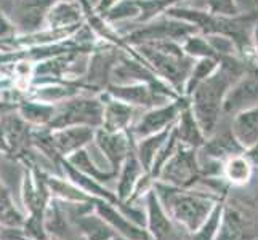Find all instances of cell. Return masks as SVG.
<instances>
[{
	"mask_svg": "<svg viewBox=\"0 0 258 240\" xmlns=\"http://www.w3.org/2000/svg\"><path fill=\"white\" fill-rule=\"evenodd\" d=\"M256 58H258V56H256Z\"/></svg>",
	"mask_w": 258,
	"mask_h": 240,
	"instance_id": "39",
	"label": "cell"
},
{
	"mask_svg": "<svg viewBox=\"0 0 258 240\" xmlns=\"http://www.w3.org/2000/svg\"><path fill=\"white\" fill-rule=\"evenodd\" d=\"M172 128H165L162 131L156 133V135H151V136H146V138H141L135 143V154L138 157V160L143 165L145 170L149 173L151 168H153V164H154V158L156 155L159 154V150L164 146V143L168 139L172 133Z\"/></svg>",
	"mask_w": 258,
	"mask_h": 240,
	"instance_id": "21",
	"label": "cell"
},
{
	"mask_svg": "<svg viewBox=\"0 0 258 240\" xmlns=\"http://www.w3.org/2000/svg\"><path fill=\"white\" fill-rule=\"evenodd\" d=\"M153 189L156 191L167 215L188 234L199 230L212 215L213 208L221 202L220 195L175 188L162 181H156Z\"/></svg>",
	"mask_w": 258,
	"mask_h": 240,
	"instance_id": "2",
	"label": "cell"
},
{
	"mask_svg": "<svg viewBox=\"0 0 258 240\" xmlns=\"http://www.w3.org/2000/svg\"><path fill=\"white\" fill-rule=\"evenodd\" d=\"M253 165L244 154L229 157L223 165V178L233 186H244L252 180Z\"/></svg>",
	"mask_w": 258,
	"mask_h": 240,
	"instance_id": "24",
	"label": "cell"
},
{
	"mask_svg": "<svg viewBox=\"0 0 258 240\" xmlns=\"http://www.w3.org/2000/svg\"><path fill=\"white\" fill-rule=\"evenodd\" d=\"M93 208L96 210V215H100L115 230V234H120L130 240H143L145 235L148 234V230L145 227L135 224L117 207L111 205L109 202L101 199H93Z\"/></svg>",
	"mask_w": 258,
	"mask_h": 240,
	"instance_id": "14",
	"label": "cell"
},
{
	"mask_svg": "<svg viewBox=\"0 0 258 240\" xmlns=\"http://www.w3.org/2000/svg\"><path fill=\"white\" fill-rule=\"evenodd\" d=\"M175 131L183 146H188L198 150L206 144V141H207L206 133L202 131L199 122L196 120L189 106L181 111L180 117H178L175 123Z\"/></svg>",
	"mask_w": 258,
	"mask_h": 240,
	"instance_id": "20",
	"label": "cell"
},
{
	"mask_svg": "<svg viewBox=\"0 0 258 240\" xmlns=\"http://www.w3.org/2000/svg\"><path fill=\"white\" fill-rule=\"evenodd\" d=\"M96 130L90 127H66L50 130L45 136H39V147L45 152H53L56 157L68 158L74 152L85 149L95 143Z\"/></svg>",
	"mask_w": 258,
	"mask_h": 240,
	"instance_id": "8",
	"label": "cell"
},
{
	"mask_svg": "<svg viewBox=\"0 0 258 240\" xmlns=\"http://www.w3.org/2000/svg\"><path fill=\"white\" fill-rule=\"evenodd\" d=\"M103 103H104V112H103V130L106 131H127L132 128L135 122V112L137 108L132 104L123 103L120 100L109 96L104 92Z\"/></svg>",
	"mask_w": 258,
	"mask_h": 240,
	"instance_id": "16",
	"label": "cell"
},
{
	"mask_svg": "<svg viewBox=\"0 0 258 240\" xmlns=\"http://www.w3.org/2000/svg\"><path fill=\"white\" fill-rule=\"evenodd\" d=\"M104 92L109 96L115 98V100H120L123 103L132 104L133 108H141V109H151L156 108V106L165 104L168 101L178 100V98H172L170 95H167L162 90H159V88L145 82L109 84Z\"/></svg>",
	"mask_w": 258,
	"mask_h": 240,
	"instance_id": "9",
	"label": "cell"
},
{
	"mask_svg": "<svg viewBox=\"0 0 258 240\" xmlns=\"http://www.w3.org/2000/svg\"><path fill=\"white\" fill-rule=\"evenodd\" d=\"M242 154L248 158V162L253 165V168H258V143L250 147H247Z\"/></svg>",
	"mask_w": 258,
	"mask_h": 240,
	"instance_id": "33",
	"label": "cell"
},
{
	"mask_svg": "<svg viewBox=\"0 0 258 240\" xmlns=\"http://www.w3.org/2000/svg\"><path fill=\"white\" fill-rule=\"evenodd\" d=\"M189 106V98L181 96L178 100L168 101L165 104L156 106V108L145 109L143 114L133 122V125L130 128L132 136L135 138V141L146 138L151 135L162 131L165 128L173 127L180 114L184 108Z\"/></svg>",
	"mask_w": 258,
	"mask_h": 240,
	"instance_id": "6",
	"label": "cell"
},
{
	"mask_svg": "<svg viewBox=\"0 0 258 240\" xmlns=\"http://www.w3.org/2000/svg\"><path fill=\"white\" fill-rule=\"evenodd\" d=\"M120 0H98V5H96V12L98 15H103L109 10V8H112L115 4H119Z\"/></svg>",
	"mask_w": 258,
	"mask_h": 240,
	"instance_id": "34",
	"label": "cell"
},
{
	"mask_svg": "<svg viewBox=\"0 0 258 240\" xmlns=\"http://www.w3.org/2000/svg\"><path fill=\"white\" fill-rule=\"evenodd\" d=\"M183 50L184 53L192 59H202V58H220L217 55V51L213 50V47L210 45V42L207 40V37L201 32H196L192 35H189L183 43Z\"/></svg>",
	"mask_w": 258,
	"mask_h": 240,
	"instance_id": "28",
	"label": "cell"
},
{
	"mask_svg": "<svg viewBox=\"0 0 258 240\" xmlns=\"http://www.w3.org/2000/svg\"><path fill=\"white\" fill-rule=\"evenodd\" d=\"M146 229L153 240H184L183 232L175 227V221L167 215L154 189L146 194Z\"/></svg>",
	"mask_w": 258,
	"mask_h": 240,
	"instance_id": "12",
	"label": "cell"
},
{
	"mask_svg": "<svg viewBox=\"0 0 258 240\" xmlns=\"http://www.w3.org/2000/svg\"><path fill=\"white\" fill-rule=\"evenodd\" d=\"M84 23V7L71 0H56L47 13L45 29L64 31L81 29Z\"/></svg>",
	"mask_w": 258,
	"mask_h": 240,
	"instance_id": "15",
	"label": "cell"
},
{
	"mask_svg": "<svg viewBox=\"0 0 258 240\" xmlns=\"http://www.w3.org/2000/svg\"><path fill=\"white\" fill-rule=\"evenodd\" d=\"M23 223H24V219L13 205L10 191H8V188L4 184V181H0V224L18 227V226H23Z\"/></svg>",
	"mask_w": 258,
	"mask_h": 240,
	"instance_id": "29",
	"label": "cell"
},
{
	"mask_svg": "<svg viewBox=\"0 0 258 240\" xmlns=\"http://www.w3.org/2000/svg\"><path fill=\"white\" fill-rule=\"evenodd\" d=\"M111 240H130V238H127V237H123V235H120V234H115Z\"/></svg>",
	"mask_w": 258,
	"mask_h": 240,
	"instance_id": "37",
	"label": "cell"
},
{
	"mask_svg": "<svg viewBox=\"0 0 258 240\" xmlns=\"http://www.w3.org/2000/svg\"><path fill=\"white\" fill-rule=\"evenodd\" d=\"M21 117L29 123V125H37V127H48L56 112V104H48L42 103L37 100H29L20 104L18 108Z\"/></svg>",
	"mask_w": 258,
	"mask_h": 240,
	"instance_id": "22",
	"label": "cell"
},
{
	"mask_svg": "<svg viewBox=\"0 0 258 240\" xmlns=\"http://www.w3.org/2000/svg\"><path fill=\"white\" fill-rule=\"evenodd\" d=\"M199 150L207 158L218 160V162H226L229 157L244 152L242 146L236 141L231 128H228L226 131H221V133L215 131L212 136L207 138L206 144H204Z\"/></svg>",
	"mask_w": 258,
	"mask_h": 240,
	"instance_id": "17",
	"label": "cell"
},
{
	"mask_svg": "<svg viewBox=\"0 0 258 240\" xmlns=\"http://www.w3.org/2000/svg\"><path fill=\"white\" fill-rule=\"evenodd\" d=\"M207 12L218 16H239L236 0H207Z\"/></svg>",
	"mask_w": 258,
	"mask_h": 240,
	"instance_id": "31",
	"label": "cell"
},
{
	"mask_svg": "<svg viewBox=\"0 0 258 240\" xmlns=\"http://www.w3.org/2000/svg\"><path fill=\"white\" fill-rule=\"evenodd\" d=\"M55 2L56 0H13V26L16 23L28 34L42 31L45 28L47 13Z\"/></svg>",
	"mask_w": 258,
	"mask_h": 240,
	"instance_id": "13",
	"label": "cell"
},
{
	"mask_svg": "<svg viewBox=\"0 0 258 240\" xmlns=\"http://www.w3.org/2000/svg\"><path fill=\"white\" fill-rule=\"evenodd\" d=\"M66 160H68L71 165H74L77 170H81L82 173L95 178L96 181H100L103 184L106 181L112 180V178H117V173H115V172L101 170V168L93 162V158H92L90 154H88V149L87 147L77 150V152H74L73 155H69Z\"/></svg>",
	"mask_w": 258,
	"mask_h": 240,
	"instance_id": "25",
	"label": "cell"
},
{
	"mask_svg": "<svg viewBox=\"0 0 258 240\" xmlns=\"http://www.w3.org/2000/svg\"><path fill=\"white\" fill-rule=\"evenodd\" d=\"M10 152V149H8V143H7V138H5V133H4V128L0 125V152Z\"/></svg>",
	"mask_w": 258,
	"mask_h": 240,
	"instance_id": "35",
	"label": "cell"
},
{
	"mask_svg": "<svg viewBox=\"0 0 258 240\" xmlns=\"http://www.w3.org/2000/svg\"><path fill=\"white\" fill-rule=\"evenodd\" d=\"M220 66V58H202V59H196V63L189 72L188 82L184 87V96L189 98L192 92L198 88L204 80H207Z\"/></svg>",
	"mask_w": 258,
	"mask_h": 240,
	"instance_id": "26",
	"label": "cell"
},
{
	"mask_svg": "<svg viewBox=\"0 0 258 240\" xmlns=\"http://www.w3.org/2000/svg\"><path fill=\"white\" fill-rule=\"evenodd\" d=\"M223 203H218V205L213 208L212 215L209 216V219L201 226L199 230H196L194 234H189L188 240H215L218 229L221 224V218H223Z\"/></svg>",
	"mask_w": 258,
	"mask_h": 240,
	"instance_id": "30",
	"label": "cell"
},
{
	"mask_svg": "<svg viewBox=\"0 0 258 240\" xmlns=\"http://www.w3.org/2000/svg\"><path fill=\"white\" fill-rule=\"evenodd\" d=\"M135 138L132 136L130 130L127 131H106L103 128L96 130L95 146L108 160L109 167L115 173H119L125 158L135 150Z\"/></svg>",
	"mask_w": 258,
	"mask_h": 240,
	"instance_id": "11",
	"label": "cell"
},
{
	"mask_svg": "<svg viewBox=\"0 0 258 240\" xmlns=\"http://www.w3.org/2000/svg\"><path fill=\"white\" fill-rule=\"evenodd\" d=\"M252 43H253V48H255L256 56H258V20L255 21L253 28H252Z\"/></svg>",
	"mask_w": 258,
	"mask_h": 240,
	"instance_id": "36",
	"label": "cell"
},
{
	"mask_svg": "<svg viewBox=\"0 0 258 240\" xmlns=\"http://www.w3.org/2000/svg\"><path fill=\"white\" fill-rule=\"evenodd\" d=\"M103 112L104 103L101 96H73L69 100L56 104V112L50 130L66 128V127H90L101 128L103 127Z\"/></svg>",
	"mask_w": 258,
	"mask_h": 240,
	"instance_id": "4",
	"label": "cell"
},
{
	"mask_svg": "<svg viewBox=\"0 0 258 240\" xmlns=\"http://www.w3.org/2000/svg\"><path fill=\"white\" fill-rule=\"evenodd\" d=\"M231 131L236 141L245 150L258 143V106L231 117Z\"/></svg>",
	"mask_w": 258,
	"mask_h": 240,
	"instance_id": "18",
	"label": "cell"
},
{
	"mask_svg": "<svg viewBox=\"0 0 258 240\" xmlns=\"http://www.w3.org/2000/svg\"><path fill=\"white\" fill-rule=\"evenodd\" d=\"M202 168L198 155V149L188 146H180L172 158L165 164L157 181L167 183L175 188L191 189L201 180Z\"/></svg>",
	"mask_w": 258,
	"mask_h": 240,
	"instance_id": "7",
	"label": "cell"
},
{
	"mask_svg": "<svg viewBox=\"0 0 258 240\" xmlns=\"http://www.w3.org/2000/svg\"><path fill=\"white\" fill-rule=\"evenodd\" d=\"M215 240H245L242 216L236 210H223V218Z\"/></svg>",
	"mask_w": 258,
	"mask_h": 240,
	"instance_id": "27",
	"label": "cell"
},
{
	"mask_svg": "<svg viewBox=\"0 0 258 240\" xmlns=\"http://www.w3.org/2000/svg\"><path fill=\"white\" fill-rule=\"evenodd\" d=\"M199 32L192 24L184 23L180 20H175L165 15V20H153L143 23L132 31L128 35H125V40L128 45L137 47V45H146V43H156V42H165V40H173L183 43L189 35Z\"/></svg>",
	"mask_w": 258,
	"mask_h": 240,
	"instance_id": "5",
	"label": "cell"
},
{
	"mask_svg": "<svg viewBox=\"0 0 258 240\" xmlns=\"http://www.w3.org/2000/svg\"><path fill=\"white\" fill-rule=\"evenodd\" d=\"M148 173L141 162L138 160L135 150L125 158V162L122 164L120 170H119V176H117V189H115V194H117V197L120 202L127 203L128 199L132 197L133 191H135L138 181L143 178V175Z\"/></svg>",
	"mask_w": 258,
	"mask_h": 240,
	"instance_id": "19",
	"label": "cell"
},
{
	"mask_svg": "<svg viewBox=\"0 0 258 240\" xmlns=\"http://www.w3.org/2000/svg\"><path fill=\"white\" fill-rule=\"evenodd\" d=\"M255 63L237 58L236 55L220 58L218 69L189 96V108L207 138L217 131L218 123L223 117V104L229 88Z\"/></svg>",
	"mask_w": 258,
	"mask_h": 240,
	"instance_id": "1",
	"label": "cell"
},
{
	"mask_svg": "<svg viewBox=\"0 0 258 240\" xmlns=\"http://www.w3.org/2000/svg\"><path fill=\"white\" fill-rule=\"evenodd\" d=\"M15 34V26L4 15L2 7H0V40H8Z\"/></svg>",
	"mask_w": 258,
	"mask_h": 240,
	"instance_id": "32",
	"label": "cell"
},
{
	"mask_svg": "<svg viewBox=\"0 0 258 240\" xmlns=\"http://www.w3.org/2000/svg\"><path fill=\"white\" fill-rule=\"evenodd\" d=\"M146 230H148V229H146ZM143 240H153V237H151V235H149V232H148V234L145 235V238H143Z\"/></svg>",
	"mask_w": 258,
	"mask_h": 240,
	"instance_id": "38",
	"label": "cell"
},
{
	"mask_svg": "<svg viewBox=\"0 0 258 240\" xmlns=\"http://www.w3.org/2000/svg\"><path fill=\"white\" fill-rule=\"evenodd\" d=\"M135 50L165 84L170 85L180 96H184V87L196 59L186 55L180 42L165 40L146 43L137 45Z\"/></svg>",
	"mask_w": 258,
	"mask_h": 240,
	"instance_id": "3",
	"label": "cell"
},
{
	"mask_svg": "<svg viewBox=\"0 0 258 240\" xmlns=\"http://www.w3.org/2000/svg\"><path fill=\"white\" fill-rule=\"evenodd\" d=\"M255 106H258V63L248 67L229 88L223 104V115L234 117L236 114Z\"/></svg>",
	"mask_w": 258,
	"mask_h": 240,
	"instance_id": "10",
	"label": "cell"
},
{
	"mask_svg": "<svg viewBox=\"0 0 258 240\" xmlns=\"http://www.w3.org/2000/svg\"><path fill=\"white\" fill-rule=\"evenodd\" d=\"M0 125L4 128L8 149L10 150H20L29 139V123L26 122L21 115H13L10 114L8 117L0 120Z\"/></svg>",
	"mask_w": 258,
	"mask_h": 240,
	"instance_id": "23",
	"label": "cell"
}]
</instances>
